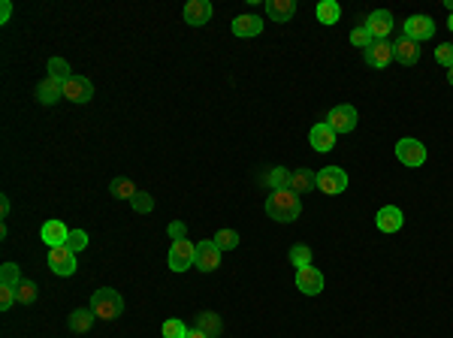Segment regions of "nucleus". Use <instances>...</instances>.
<instances>
[{
  "label": "nucleus",
  "instance_id": "1",
  "mask_svg": "<svg viewBox=\"0 0 453 338\" xmlns=\"http://www.w3.org/2000/svg\"><path fill=\"white\" fill-rule=\"evenodd\" d=\"M266 215L272 220H281V224H290L302 215V203H299V194L294 190H272L266 200Z\"/></svg>",
  "mask_w": 453,
  "mask_h": 338
},
{
  "label": "nucleus",
  "instance_id": "2",
  "mask_svg": "<svg viewBox=\"0 0 453 338\" xmlns=\"http://www.w3.org/2000/svg\"><path fill=\"white\" fill-rule=\"evenodd\" d=\"M91 308H94V314H97V317L115 320V317H121V311H124V299H121L118 290L100 287V290L91 296Z\"/></svg>",
  "mask_w": 453,
  "mask_h": 338
},
{
  "label": "nucleus",
  "instance_id": "3",
  "mask_svg": "<svg viewBox=\"0 0 453 338\" xmlns=\"http://www.w3.org/2000/svg\"><path fill=\"white\" fill-rule=\"evenodd\" d=\"M194 260H196V245H194V242H187V236L175 239L172 248H170V257H166L170 269L172 272H185L187 266H194Z\"/></svg>",
  "mask_w": 453,
  "mask_h": 338
},
{
  "label": "nucleus",
  "instance_id": "4",
  "mask_svg": "<svg viewBox=\"0 0 453 338\" xmlns=\"http://www.w3.org/2000/svg\"><path fill=\"white\" fill-rule=\"evenodd\" d=\"M348 187V175H345V169H339V166H324L318 172V190L320 194H341V190Z\"/></svg>",
  "mask_w": 453,
  "mask_h": 338
},
{
  "label": "nucleus",
  "instance_id": "5",
  "mask_svg": "<svg viewBox=\"0 0 453 338\" xmlns=\"http://www.w3.org/2000/svg\"><path fill=\"white\" fill-rule=\"evenodd\" d=\"M49 269L55 272V275H73V272L79 269L76 263V254L70 251L67 245H57V248H49Z\"/></svg>",
  "mask_w": 453,
  "mask_h": 338
},
{
  "label": "nucleus",
  "instance_id": "6",
  "mask_svg": "<svg viewBox=\"0 0 453 338\" xmlns=\"http://www.w3.org/2000/svg\"><path fill=\"white\" fill-rule=\"evenodd\" d=\"M396 157L405 166H423L426 164V145L420 139H399L396 142Z\"/></svg>",
  "mask_w": 453,
  "mask_h": 338
},
{
  "label": "nucleus",
  "instance_id": "7",
  "mask_svg": "<svg viewBox=\"0 0 453 338\" xmlns=\"http://www.w3.org/2000/svg\"><path fill=\"white\" fill-rule=\"evenodd\" d=\"M194 266L200 269V272H215L218 266H221V248L215 245V239L200 242V245H196V260H194Z\"/></svg>",
  "mask_w": 453,
  "mask_h": 338
},
{
  "label": "nucleus",
  "instance_id": "8",
  "mask_svg": "<svg viewBox=\"0 0 453 338\" xmlns=\"http://www.w3.org/2000/svg\"><path fill=\"white\" fill-rule=\"evenodd\" d=\"M402 36H408V40H414V42L432 40V36H435V21L429 16H411L405 21V34H402Z\"/></svg>",
  "mask_w": 453,
  "mask_h": 338
},
{
  "label": "nucleus",
  "instance_id": "9",
  "mask_svg": "<svg viewBox=\"0 0 453 338\" xmlns=\"http://www.w3.org/2000/svg\"><path fill=\"white\" fill-rule=\"evenodd\" d=\"M357 121H360V118H357V109L348 106V103H345V106H335L330 112V118H326V124H330L335 133H350V130L357 127Z\"/></svg>",
  "mask_w": 453,
  "mask_h": 338
},
{
  "label": "nucleus",
  "instance_id": "10",
  "mask_svg": "<svg viewBox=\"0 0 453 338\" xmlns=\"http://www.w3.org/2000/svg\"><path fill=\"white\" fill-rule=\"evenodd\" d=\"M64 97L73 100V103H88V100L94 97L91 79H85V76H70L67 82H64Z\"/></svg>",
  "mask_w": 453,
  "mask_h": 338
},
{
  "label": "nucleus",
  "instance_id": "11",
  "mask_svg": "<svg viewBox=\"0 0 453 338\" xmlns=\"http://www.w3.org/2000/svg\"><path fill=\"white\" fill-rule=\"evenodd\" d=\"M296 287L305 293V296H318L324 290V275H320L314 266H305V269H296Z\"/></svg>",
  "mask_w": 453,
  "mask_h": 338
},
{
  "label": "nucleus",
  "instance_id": "12",
  "mask_svg": "<svg viewBox=\"0 0 453 338\" xmlns=\"http://www.w3.org/2000/svg\"><path fill=\"white\" fill-rule=\"evenodd\" d=\"M420 57V42L408 40V36H402V40L393 42V61H399L402 67H411V64H417Z\"/></svg>",
  "mask_w": 453,
  "mask_h": 338
},
{
  "label": "nucleus",
  "instance_id": "13",
  "mask_svg": "<svg viewBox=\"0 0 453 338\" xmlns=\"http://www.w3.org/2000/svg\"><path fill=\"white\" fill-rule=\"evenodd\" d=\"M390 61H393V42H387V40H375V42H372V46L366 49V64H369V67L384 70Z\"/></svg>",
  "mask_w": 453,
  "mask_h": 338
},
{
  "label": "nucleus",
  "instance_id": "14",
  "mask_svg": "<svg viewBox=\"0 0 453 338\" xmlns=\"http://www.w3.org/2000/svg\"><path fill=\"white\" fill-rule=\"evenodd\" d=\"M181 16H185L187 25L203 27V25H209V21H211V3H209V0H187V6H185Z\"/></svg>",
  "mask_w": 453,
  "mask_h": 338
},
{
  "label": "nucleus",
  "instance_id": "15",
  "mask_svg": "<svg viewBox=\"0 0 453 338\" xmlns=\"http://www.w3.org/2000/svg\"><path fill=\"white\" fill-rule=\"evenodd\" d=\"M375 224L381 233H399L402 224H405V215H402V209H396V205H384L375 215Z\"/></svg>",
  "mask_w": 453,
  "mask_h": 338
},
{
  "label": "nucleus",
  "instance_id": "16",
  "mask_svg": "<svg viewBox=\"0 0 453 338\" xmlns=\"http://www.w3.org/2000/svg\"><path fill=\"white\" fill-rule=\"evenodd\" d=\"M40 236H42V242H46L49 248H57V245H67L70 230H67V224H61L57 218H52V220H46V224H42Z\"/></svg>",
  "mask_w": 453,
  "mask_h": 338
},
{
  "label": "nucleus",
  "instance_id": "17",
  "mask_svg": "<svg viewBox=\"0 0 453 338\" xmlns=\"http://www.w3.org/2000/svg\"><path fill=\"white\" fill-rule=\"evenodd\" d=\"M366 27L372 31V36L375 40H387L393 31V12L390 10H375L372 16L366 18Z\"/></svg>",
  "mask_w": 453,
  "mask_h": 338
},
{
  "label": "nucleus",
  "instance_id": "18",
  "mask_svg": "<svg viewBox=\"0 0 453 338\" xmlns=\"http://www.w3.org/2000/svg\"><path fill=\"white\" fill-rule=\"evenodd\" d=\"M64 97V82L55 76H46L40 85H36V100L46 103V106H52V103H57Z\"/></svg>",
  "mask_w": 453,
  "mask_h": 338
},
{
  "label": "nucleus",
  "instance_id": "19",
  "mask_svg": "<svg viewBox=\"0 0 453 338\" xmlns=\"http://www.w3.org/2000/svg\"><path fill=\"white\" fill-rule=\"evenodd\" d=\"M335 136H339V133H335L330 124H314V127H311V148L320 151V154L330 151L335 145Z\"/></svg>",
  "mask_w": 453,
  "mask_h": 338
},
{
  "label": "nucleus",
  "instance_id": "20",
  "mask_svg": "<svg viewBox=\"0 0 453 338\" xmlns=\"http://www.w3.org/2000/svg\"><path fill=\"white\" fill-rule=\"evenodd\" d=\"M294 12H296V3L294 0H266V16L272 18V21H290L294 18Z\"/></svg>",
  "mask_w": 453,
  "mask_h": 338
},
{
  "label": "nucleus",
  "instance_id": "21",
  "mask_svg": "<svg viewBox=\"0 0 453 338\" xmlns=\"http://www.w3.org/2000/svg\"><path fill=\"white\" fill-rule=\"evenodd\" d=\"M233 34L236 36H260L263 21L257 16H236L233 18Z\"/></svg>",
  "mask_w": 453,
  "mask_h": 338
},
{
  "label": "nucleus",
  "instance_id": "22",
  "mask_svg": "<svg viewBox=\"0 0 453 338\" xmlns=\"http://www.w3.org/2000/svg\"><path fill=\"white\" fill-rule=\"evenodd\" d=\"M94 320H97L94 308H76V311L70 314V329L73 333H91Z\"/></svg>",
  "mask_w": 453,
  "mask_h": 338
},
{
  "label": "nucleus",
  "instance_id": "23",
  "mask_svg": "<svg viewBox=\"0 0 453 338\" xmlns=\"http://www.w3.org/2000/svg\"><path fill=\"white\" fill-rule=\"evenodd\" d=\"M311 187H318V175L309 169H294V179H290V190L294 194H309Z\"/></svg>",
  "mask_w": 453,
  "mask_h": 338
},
{
  "label": "nucleus",
  "instance_id": "24",
  "mask_svg": "<svg viewBox=\"0 0 453 338\" xmlns=\"http://www.w3.org/2000/svg\"><path fill=\"white\" fill-rule=\"evenodd\" d=\"M341 18V6L335 0H320L318 3V21L320 25H335Z\"/></svg>",
  "mask_w": 453,
  "mask_h": 338
},
{
  "label": "nucleus",
  "instance_id": "25",
  "mask_svg": "<svg viewBox=\"0 0 453 338\" xmlns=\"http://www.w3.org/2000/svg\"><path fill=\"white\" fill-rule=\"evenodd\" d=\"M290 179H294V169H284V166H275L272 172L266 175V185L272 190H290Z\"/></svg>",
  "mask_w": 453,
  "mask_h": 338
},
{
  "label": "nucleus",
  "instance_id": "26",
  "mask_svg": "<svg viewBox=\"0 0 453 338\" xmlns=\"http://www.w3.org/2000/svg\"><path fill=\"white\" fill-rule=\"evenodd\" d=\"M21 281H25V278H21V269L16 266V263H3V266H0V287L16 290Z\"/></svg>",
  "mask_w": 453,
  "mask_h": 338
},
{
  "label": "nucleus",
  "instance_id": "27",
  "mask_svg": "<svg viewBox=\"0 0 453 338\" xmlns=\"http://www.w3.org/2000/svg\"><path fill=\"white\" fill-rule=\"evenodd\" d=\"M109 190H112L115 200H133L140 190H136V185L130 179H112V185H109Z\"/></svg>",
  "mask_w": 453,
  "mask_h": 338
},
{
  "label": "nucleus",
  "instance_id": "28",
  "mask_svg": "<svg viewBox=\"0 0 453 338\" xmlns=\"http://www.w3.org/2000/svg\"><path fill=\"white\" fill-rule=\"evenodd\" d=\"M196 329H200V333H206L209 338H215L218 333H221V317H218V314H211V311H203L200 317H196Z\"/></svg>",
  "mask_w": 453,
  "mask_h": 338
},
{
  "label": "nucleus",
  "instance_id": "29",
  "mask_svg": "<svg viewBox=\"0 0 453 338\" xmlns=\"http://www.w3.org/2000/svg\"><path fill=\"white\" fill-rule=\"evenodd\" d=\"M290 263H294L296 269L311 266V248L309 245H294L290 248Z\"/></svg>",
  "mask_w": 453,
  "mask_h": 338
},
{
  "label": "nucleus",
  "instance_id": "30",
  "mask_svg": "<svg viewBox=\"0 0 453 338\" xmlns=\"http://www.w3.org/2000/svg\"><path fill=\"white\" fill-rule=\"evenodd\" d=\"M350 42H354L357 49L366 51V49L372 46V42H375V36H372V31H369L366 25H360V27H354V31H350Z\"/></svg>",
  "mask_w": 453,
  "mask_h": 338
},
{
  "label": "nucleus",
  "instance_id": "31",
  "mask_svg": "<svg viewBox=\"0 0 453 338\" xmlns=\"http://www.w3.org/2000/svg\"><path fill=\"white\" fill-rule=\"evenodd\" d=\"M215 245L221 248V251H233V248L239 245V233L236 230H218L215 233Z\"/></svg>",
  "mask_w": 453,
  "mask_h": 338
},
{
  "label": "nucleus",
  "instance_id": "32",
  "mask_svg": "<svg viewBox=\"0 0 453 338\" xmlns=\"http://www.w3.org/2000/svg\"><path fill=\"white\" fill-rule=\"evenodd\" d=\"M187 333H191V329H187L179 317L164 320V338H187Z\"/></svg>",
  "mask_w": 453,
  "mask_h": 338
},
{
  "label": "nucleus",
  "instance_id": "33",
  "mask_svg": "<svg viewBox=\"0 0 453 338\" xmlns=\"http://www.w3.org/2000/svg\"><path fill=\"white\" fill-rule=\"evenodd\" d=\"M49 76L67 82V79H70V64L64 61V57H52V61H49Z\"/></svg>",
  "mask_w": 453,
  "mask_h": 338
},
{
  "label": "nucleus",
  "instance_id": "34",
  "mask_svg": "<svg viewBox=\"0 0 453 338\" xmlns=\"http://www.w3.org/2000/svg\"><path fill=\"white\" fill-rule=\"evenodd\" d=\"M16 299L21 305H31L34 299H36V284L34 281H21L18 287H16Z\"/></svg>",
  "mask_w": 453,
  "mask_h": 338
},
{
  "label": "nucleus",
  "instance_id": "35",
  "mask_svg": "<svg viewBox=\"0 0 453 338\" xmlns=\"http://www.w3.org/2000/svg\"><path fill=\"white\" fill-rule=\"evenodd\" d=\"M67 248H70L73 254H76V251H85V248H88V233H85V230H70Z\"/></svg>",
  "mask_w": 453,
  "mask_h": 338
},
{
  "label": "nucleus",
  "instance_id": "36",
  "mask_svg": "<svg viewBox=\"0 0 453 338\" xmlns=\"http://www.w3.org/2000/svg\"><path fill=\"white\" fill-rule=\"evenodd\" d=\"M435 61L438 64H441V67H453V46H450V42H441V46H438L435 49Z\"/></svg>",
  "mask_w": 453,
  "mask_h": 338
},
{
  "label": "nucleus",
  "instance_id": "37",
  "mask_svg": "<svg viewBox=\"0 0 453 338\" xmlns=\"http://www.w3.org/2000/svg\"><path fill=\"white\" fill-rule=\"evenodd\" d=\"M130 205H133L136 211H142V215H148V211L155 209V200H151L148 194H142V190H140V194H136L133 200H130Z\"/></svg>",
  "mask_w": 453,
  "mask_h": 338
},
{
  "label": "nucleus",
  "instance_id": "38",
  "mask_svg": "<svg viewBox=\"0 0 453 338\" xmlns=\"http://www.w3.org/2000/svg\"><path fill=\"white\" fill-rule=\"evenodd\" d=\"M16 302H18L16 290H12V287H0V311H10Z\"/></svg>",
  "mask_w": 453,
  "mask_h": 338
},
{
  "label": "nucleus",
  "instance_id": "39",
  "mask_svg": "<svg viewBox=\"0 0 453 338\" xmlns=\"http://www.w3.org/2000/svg\"><path fill=\"white\" fill-rule=\"evenodd\" d=\"M10 16H12V3H10V0H3V3H0V21L6 25V21H10Z\"/></svg>",
  "mask_w": 453,
  "mask_h": 338
},
{
  "label": "nucleus",
  "instance_id": "40",
  "mask_svg": "<svg viewBox=\"0 0 453 338\" xmlns=\"http://www.w3.org/2000/svg\"><path fill=\"white\" fill-rule=\"evenodd\" d=\"M170 236H172V239H185V224H179V220H175V224H170Z\"/></svg>",
  "mask_w": 453,
  "mask_h": 338
},
{
  "label": "nucleus",
  "instance_id": "41",
  "mask_svg": "<svg viewBox=\"0 0 453 338\" xmlns=\"http://www.w3.org/2000/svg\"><path fill=\"white\" fill-rule=\"evenodd\" d=\"M0 211H3V218L10 215V200H6V196H3V200H0Z\"/></svg>",
  "mask_w": 453,
  "mask_h": 338
},
{
  "label": "nucleus",
  "instance_id": "42",
  "mask_svg": "<svg viewBox=\"0 0 453 338\" xmlns=\"http://www.w3.org/2000/svg\"><path fill=\"white\" fill-rule=\"evenodd\" d=\"M187 338H209V335L200 333V329H191V333H187Z\"/></svg>",
  "mask_w": 453,
  "mask_h": 338
},
{
  "label": "nucleus",
  "instance_id": "43",
  "mask_svg": "<svg viewBox=\"0 0 453 338\" xmlns=\"http://www.w3.org/2000/svg\"><path fill=\"white\" fill-rule=\"evenodd\" d=\"M444 6H448V12L453 16V0H444Z\"/></svg>",
  "mask_w": 453,
  "mask_h": 338
},
{
  "label": "nucleus",
  "instance_id": "44",
  "mask_svg": "<svg viewBox=\"0 0 453 338\" xmlns=\"http://www.w3.org/2000/svg\"><path fill=\"white\" fill-rule=\"evenodd\" d=\"M448 82H450V85H453V67H450V70H448Z\"/></svg>",
  "mask_w": 453,
  "mask_h": 338
},
{
  "label": "nucleus",
  "instance_id": "45",
  "mask_svg": "<svg viewBox=\"0 0 453 338\" xmlns=\"http://www.w3.org/2000/svg\"><path fill=\"white\" fill-rule=\"evenodd\" d=\"M448 27H450V31H453V16H450V18H448Z\"/></svg>",
  "mask_w": 453,
  "mask_h": 338
}]
</instances>
